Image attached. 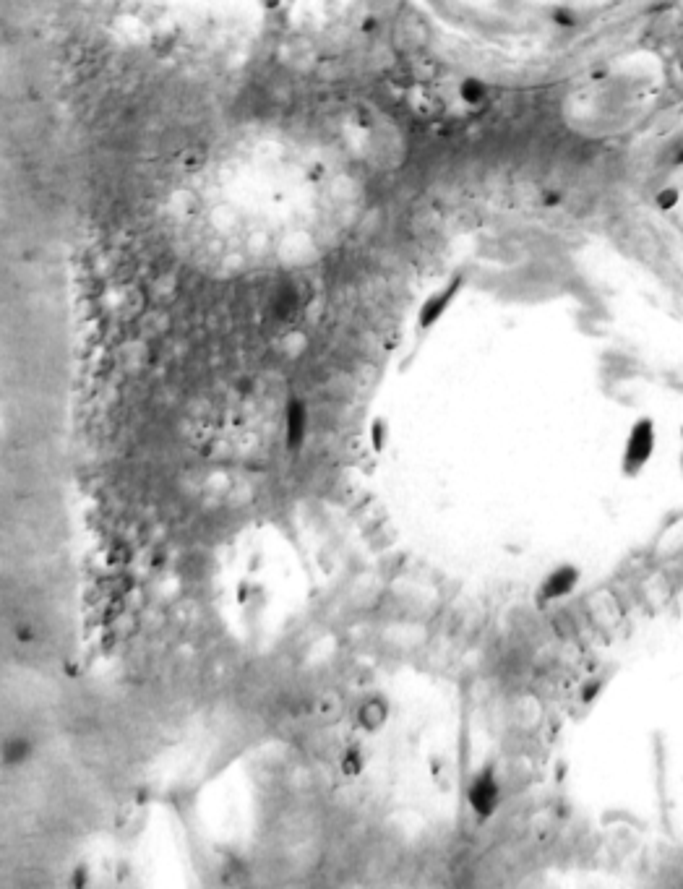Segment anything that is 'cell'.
I'll list each match as a JSON object with an SVG mask.
<instances>
[{"label":"cell","mask_w":683,"mask_h":889,"mask_svg":"<svg viewBox=\"0 0 683 889\" xmlns=\"http://www.w3.org/2000/svg\"><path fill=\"white\" fill-rule=\"evenodd\" d=\"M285 425H287V446H300L303 438H306V425H308V412L303 402L292 399L285 412Z\"/></svg>","instance_id":"3957f363"},{"label":"cell","mask_w":683,"mask_h":889,"mask_svg":"<svg viewBox=\"0 0 683 889\" xmlns=\"http://www.w3.org/2000/svg\"><path fill=\"white\" fill-rule=\"evenodd\" d=\"M386 720V704L384 702H365L363 704V710H360V723L365 725V728H378V725L384 723Z\"/></svg>","instance_id":"5b68a950"},{"label":"cell","mask_w":683,"mask_h":889,"mask_svg":"<svg viewBox=\"0 0 683 889\" xmlns=\"http://www.w3.org/2000/svg\"><path fill=\"white\" fill-rule=\"evenodd\" d=\"M339 710H342V702H339L337 694H324V697L319 699V715L324 717V720L337 717Z\"/></svg>","instance_id":"8992f818"},{"label":"cell","mask_w":683,"mask_h":889,"mask_svg":"<svg viewBox=\"0 0 683 889\" xmlns=\"http://www.w3.org/2000/svg\"><path fill=\"white\" fill-rule=\"evenodd\" d=\"M629 178L644 230L683 251V100L644 118L629 144Z\"/></svg>","instance_id":"7a4b0ae2"},{"label":"cell","mask_w":683,"mask_h":889,"mask_svg":"<svg viewBox=\"0 0 683 889\" xmlns=\"http://www.w3.org/2000/svg\"><path fill=\"white\" fill-rule=\"evenodd\" d=\"M27 757V744H24V741H14V744H8V751H6V759L11 764L16 762V759H24Z\"/></svg>","instance_id":"9c48e42d"},{"label":"cell","mask_w":683,"mask_h":889,"mask_svg":"<svg viewBox=\"0 0 683 889\" xmlns=\"http://www.w3.org/2000/svg\"><path fill=\"white\" fill-rule=\"evenodd\" d=\"M571 582H574V577H569V574H556V577L551 579V584H548V592H551V595H561V592L569 590Z\"/></svg>","instance_id":"52a82bcc"},{"label":"cell","mask_w":683,"mask_h":889,"mask_svg":"<svg viewBox=\"0 0 683 889\" xmlns=\"http://www.w3.org/2000/svg\"><path fill=\"white\" fill-rule=\"evenodd\" d=\"M470 801L472 809L478 811V814H491L498 801V785L493 783L491 775H483L475 780V785L470 790Z\"/></svg>","instance_id":"277c9868"},{"label":"cell","mask_w":683,"mask_h":889,"mask_svg":"<svg viewBox=\"0 0 683 889\" xmlns=\"http://www.w3.org/2000/svg\"><path fill=\"white\" fill-rule=\"evenodd\" d=\"M438 42L493 81H530L673 0H407Z\"/></svg>","instance_id":"6da1fadb"},{"label":"cell","mask_w":683,"mask_h":889,"mask_svg":"<svg viewBox=\"0 0 683 889\" xmlns=\"http://www.w3.org/2000/svg\"><path fill=\"white\" fill-rule=\"evenodd\" d=\"M673 3L678 6V11H681V19H683V0H673Z\"/></svg>","instance_id":"30bf717a"},{"label":"cell","mask_w":683,"mask_h":889,"mask_svg":"<svg viewBox=\"0 0 683 889\" xmlns=\"http://www.w3.org/2000/svg\"><path fill=\"white\" fill-rule=\"evenodd\" d=\"M360 767H363V759H360L358 751H347L345 759H342V770H345L347 775H355Z\"/></svg>","instance_id":"ba28073f"}]
</instances>
